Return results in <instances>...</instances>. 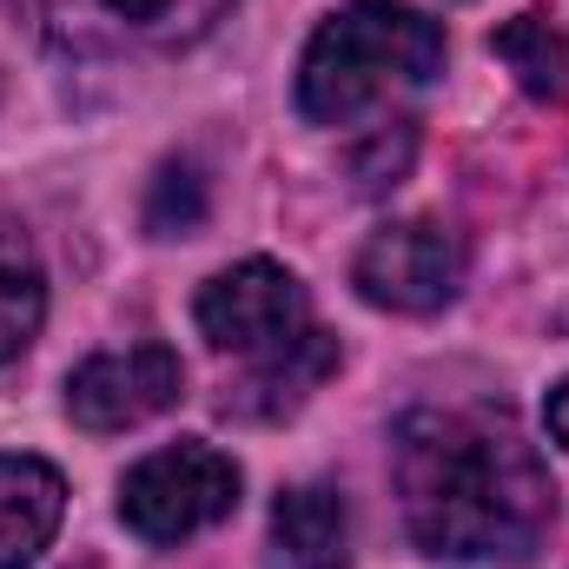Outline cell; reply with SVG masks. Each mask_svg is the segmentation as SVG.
I'll use <instances>...</instances> for the list:
<instances>
[{
	"mask_svg": "<svg viewBox=\"0 0 569 569\" xmlns=\"http://www.w3.org/2000/svg\"><path fill=\"white\" fill-rule=\"evenodd\" d=\"M80 569H93V563H80Z\"/></svg>",
	"mask_w": 569,
	"mask_h": 569,
	"instance_id": "obj_16",
	"label": "cell"
},
{
	"mask_svg": "<svg viewBox=\"0 0 569 569\" xmlns=\"http://www.w3.org/2000/svg\"><path fill=\"white\" fill-rule=\"evenodd\" d=\"M186 391V365L166 345H127V351H100L67 378V411L87 430H133L159 418L166 405H179Z\"/></svg>",
	"mask_w": 569,
	"mask_h": 569,
	"instance_id": "obj_7",
	"label": "cell"
},
{
	"mask_svg": "<svg viewBox=\"0 0 569 569\" xmlns=\"http://www.w3.org/2000/svg\"><path fill=\"white\" fill-rule=\"evenodd\" d=\"M443 73V27L405 0L338 7L298 67V113L311 127H351L365 107Z\"/></svg>",
	"mask_w": 569,
	"mask_h": 569,
	"instance_id": "obj_2",
	"label": "cell"
},
{
	"mask_svg": "<svg viewBox=\"0 0 569 569\" xmlns=\"http://www.w3.org/2000/svg\"><path fill=\"white\" fill-rule=\"evenodd\" d=\"M510 67H517V80H523V93H537V100H557L563 93V40L550 33V20H537V13H517L510 27H497V40H490Z\"/></svg>",
	"mask_w": 569,
	"mask_h": 569,
	"instance_id": "obj_12",
	"label": "cell"
},
{
	"mask_svg": "<svg viewBox=\"0 0 569 569\" xmlns=\"http://www.w3.org/2000/svg\"><path fill=\"white\" fill-rule=\"evenodd\" d=\"M338 365V338L311 331L298 351H284L272 365H252V378L239 391H226V418H284L311 398V385H325V371Z\"/></svg>",
	"mask_w": 569,
	"mask_h": 569,
	"instance_id": "obj_10",
	"label": "cell"
},
{
	"mask_svg": "<svg viewBox=\"0 0 569 569\" xmlns=\"http://www.w3.org/2000/svg\"><path fill=\"white\" fill-rule=\"evenodd\" d=\"M40 311H47L40 259H33V246H27V232L0 219V365L40 331Z\"/></svg>",
	"mask_w": 569,
	"mask_h": 569,
	"instance_id": "obj_11",
	"label": "cell"
},
{
	"mask_svg": "<svg viewBox=\"0 0 569 569\" xmlns=\"http://www.w3.org/2000/svg\"><path fill=\"white\" fill-rule=\"evenodd\" d=\"M232 0H40V20L73 53H166L199 40Z\"/></svg>",
	"mask_w": 569,
	"mask_h": 569,
	"instance_id": "obj_5",
	"label": "cell"
},
{
	"mask_svg": "<svg viewBox=\"0 0 569 569\" xmlns=\"http://www.w3.org/2000/svg\"><path fill=\"white\" fill-rule=\"evenodd\" d=\"M199 331L219 345V351H239L252 365H272L284 351H298L318 325H311V298L305 284L291 279L272 259H246L232 272L199 291Z\"/></svg>",
	"mask_w": 569,
	"mask_h": 569,
	"instance_id": "obj_4",
	"label": "cell"
},
{
	"mask_svg": "<svg viewBox=\"0 0 569 569\" xmlns=\"http://www.w3.org/2000/svg\"><path fill=\"white\" fill-rule=\"evenodd\" d=\"M239 510V463L212 443L152 450L120 483V517L146 543H186Z\"/></svg>",
	"mask_w": 569,
	"mask_h": 569,
	"instance_id": "obj_3",
	"label": "cell"
},
{
	"mask_svg": "<svg viewBox=\"0 0 569 569\" xmlns=\"http://www.w3.org/2000/svg\"><path fill=\"white\" fill-rule=\"evenodd\" d=\"M391 463L411 543L443 563H523L557 517L550 470L503 418L411 411Z\"/></svg>",
	"mask_w": 569,
	"mask_h": 569,
	"instance_id": "obj_1",
	"label": "cell"
},
{
	"mask_svg": "<svg viewBox=\"0 0 569 569\" xmlns=\"http://www.w3.org/2000/svg\"><path fill=\"white\" fill-rule=\"evenodd\" d=\"M206 219V179L192 159H172L159 179H152V199H146V232L159 239H179V232H199Z\"/></svg>",
	"mask_w": 569,
	"mask_h": 569,
	"instance_id": "obj_13",
	"label": "cell"
},
{
	"mask_svg": "<svg viewBox=\"0 0 569 569\" xmlns=\"http://www.w3.org/2000/svg\"><path fill=\"white\" fill-rule=\"evenodd\" d=\"M550 437L569 450V385H557V391H550Z\"/></svg>",
	"mask_w": 569,
	"mask_h": 569,
	"instance_id": "obj_15",
	"label": "cell"
},
{
	"mask_svg": "<svg viewBox=\"0 0 569 569\" xmlns=\"http://www.w3.org/2000/svg\"><path fill=\"white\" fill-rule=\"evenodd\" d=\"M351 563V510L331 483H298L272 510L266 569H345Z\"/></svg>",
	"mask_w": 569,
	"mask_h": 569,
	"instance_id": "obj_8",
	"label": "cell"
},
{
	"mask_svg": "<svg viewBox=\"0 0 569 569\" xmlns=\"http://www.w3.org/2000/svg\"><path fill=\"white\" fill-rule=\"evenodd\" d=\"M67 483L40 457H0V569H27L60 530Z\"/></svg>",
	"mask_w": 569,
	"mask_h": 569,
	"instance_id": "obj_9",
	"label": "cell"
},
{
	"mask_svg": "<svg viewBox=\"0 0 569 569\" xmlns=\"http://www.w3.org/2000/svg\"><path fill=\"white\" fill-rule=\"evenodd\" d=\"M411 127H398V133H378V140L365 146L358 159H351V172H358V192H385V186H398L405 179V166H411Z\"/></svg>",
	"mask_w": 569,
	"mask_h": 569,
	"instance_id": "obj_14",
	"label": "cell"
},
{
	"mask_svg": "<svg viewBox=\"0 0 569 569\" xmlns=\"http://www.w3.org/2000/svg\"><path fill=\"white\" fill-rule=\"evenodd\" d=\"M358 291L385 311H443L457 298V279H463V252L443 226L430 219H411V226H385L371 232V246L358 252Z\"/></svg>",
	"mask_w": 569,
	"mask_h": 569,
	"instance_id": "obj_6",
	"label": "cell"
}]
</instances>
